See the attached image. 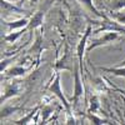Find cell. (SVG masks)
I'll use <instances>...</instances> for the list:
<instances>
[{"label": "cell", "instance_id": "cell-1", "mask_svg": "<svg viewBox=\"0 0 125 125\" xmlns=\"http://www.w3.org/2000/svg\"><path fill=\"white\" fill-rule=\"evenodd\" d=\"M49 90H50V93H53L54 95H56L58 99L62 103V105H64V108L66 109L68 114H71V106H70V104L68 103V100L65 99L64 93H62V90H61V85H60V73H56L55 79L53 80V83H51L50 86H49Z\"/></svg>", "mask_w": 125, "mask_h": 125}, {"label": "cell", "instance_id": "cell-2", "mask_svg": "<svg viewBox=\"0 0 125 125\" xmlns=\"http://www.w3.org/2000/svg\"><path fill=\"white\" fill-rule=\"evenodd\" d=\"M80 65L79 62L75 66V71H74V95H73V105L76 106L79 104L80 98L83 96V93H84V88H83V83L80 79Z\"/></svg>", "mask_w": 125, "mask_h": 125}, {"label": "cell", "instance_id": "cell-3", "mask_svg": "<svg viewBox=\"0 0 125 125\" xmlns=\"http://www.w3.org/2000/svg\"><path fill=\"white\" fill-rule=\"evenodd\" d=\"M118 38H119V35H118L116 31H108V33H106L105 35H103L101 38H99V39H94V40L91 41V44L86 48V51H88V53H90L91 50H94V49L98 48V46L106 45V44L113 43V41H114V40H116Z\"/></svg>", "mask_w": 125, "mask_h": 125}, {"label": "cell", "instance_id": "cell-4", "mask_svg": "<svg viewBox=\"0 0 125 125\" xmlns=\"http://www.w3.org/2000/svg\"><path fill=\"white\" fill-rule=\"evenodd\" d=\"M90 33H91V26L89 25L86 28V30H85L84 35H83L81 40L79 41L78 46H76V55H78V60H79L78 62H79V65H80V70L81 71H83V56H84V51H85V44H86V40H88Z\"/></svg>", "mask_w": 125, "mask_h": 125}, {"label": "cell", "instance_id": "cell-5", "mask_svg": "<svg viewBox=\"0 0 125 125\" xmlns=\"http://www.w3.org/2000/svg\"><path fill=\"white\" fill-rule=\"evenodd\" d=\"M24 0L19 1L18 5L13 4V3H9L6 0H1V10L4 14H9V13H15V14H19V13H26V10H24L21 6H20V3H23Z\"/></svg>", "mask_w": 125, "mask_h": 125}, {"label": "cell", "instance_id": "cell-6", "mask_svg": "<svg viewBox=\"0 0 125 125\" xmlns=\"http://www.w3.org/2000/svg\"><path fill=\"white\" fill-rule=\"evenodd\" d=\"M20 91H21V86H20V84H18V83H15V84H10L5 88V91H4V95L1 96V103L5 101L10 96H16L20 94Z\"/></svg>", "mask_w": 125, "mask_h": 125}, {"label": "cell", "instance_id": "cell-7", "mask_svg": "<svg viewBox=\"0 0 125 125\" xmlns=\"http://www.w3.org/2000/svg\"><path fill=\"white\" fill-rule=\"evenodd\" d=\"M69 50H68V46L65 48V54L59 61L55 62V69L59 71V70H73V68L69 65Z\"/></svg>", "mask_w": 125, "mask_h": 125}, {"label": "cell", "instance_id": "cell-8", "mask_svg": "<svg viewBox=\"0 0 125 125\" xmlns=\"http://www.w3.org/2000/svg\"><path fill=\"white\" fill-rule=\"evenodd\" d=\"M29 21H30V18H23V19L16 20V21H10V23L5 21L4 24L9 28L10 31H11V30H16V29H24V28H26Z\"/></svg>", "mask_w": 125, "mask_h": 125}, {"label": "cell", "instance_id": "cell-9", "mask_svg": "<svg viewBox=\"0 0 125 125\" xmlns=\"http://www.w3.org/2000/svg\"><path fill=\"white\" fill-rule=\"evenodd\" d=\"M100 70L103 71H106V73H110L113 75H116V76H123L125 78V66H120V68H99Z\"/></svg>", "mask_w": 125, "mask_h": 125}, {"label": "cell", "instance_id": "cell-10", "mask_svg": "<svg viewBox=\"0 0 125 125\" xmlns=\"http://www.w3.org/2000/svg\"><path fill=\"white\" fill-rule=\"evenodd\" d=\"M79 1H81V4L83 5H85L86 8H88V10L89 11H91L93 14H95L96 16H99V18H105V15L104 14H101V13H99L98 11V9L94 6V4H93V0H79Z\"/></svg>", "mask_w": 125, "mask_h": 125}, {"label": "cell", "instance_id": "cell-11", "mask_svg": "<svg viewBox=\"0 0 125 125\" xmlns=\"http://www.w3.org/2000/svg\"><path fill=\"white\" fill-rule=\"evenodd\" d=\"M39 109H40V106H36V108H34V110H31L26 116H24V118H21V119H19V120H16V121H14V124H16V125H21V124H29L30 123V120H31V118L34 116V114L36 113V111H39Z\"/></svg>", "mask_w": 125, "mask_h": 125}, {"label": "cell", "instance_id": "cell-12", "mask_svg": "<svg viewBox=\"0 0 125 125\" xmlns=\"http://www.w3.org/2000/svg\"><path fill=\"white\" fill-rule=\"evenodd\" d=\"M26 71H29V69H25L23 66H14L13 69L9 70V76H21L24 75Z\"/></svg>", "mask_w": 125, "mask_h": 125}, {"label": "cell", "instance_id": "cell-13", "mask_svg": "<svg viewBox=\"0 0 125 125\" xmlns=\"http://www.w3.org/2000/svg\"><path fill=\"white\" fill-rule=\"evenodd\" d=\"M19 110H21V108H20V106H13V108H4V109H1V119L3 118H6L9 114L19 111Z\"/></svg>", "mask_w": 125, "mask_h": 125}, {"label": "cell", "instance_id": "cell-14", "mask_svg": "<svg viewBox=\"0 0 125 125\" xmlns=\"http://www.w3.org/2000/svg\"><path fill=\"white\" fill-rule=\"evenodd\" d=\"M99 108V101H98V98L96 96H91L90 99V110L89 111H93V113H95Z\"/></svg>", "mask_w": 125, "mask_h": 125}, {"label": "cell", "instance_id": "cell-15", "mask_svg": "<svg viewBox=\"0 0 125 125\" xmlns=\"http://www.w3.org/2000/svg\"><path fill=\"white\" fill-rule=\"evenodd\" d=\"M88 116H89V119H90L94 124H105V123H106L105 120H103V119H100V118H96L94 114H93V115H91V114H89Z\"/></svg>", "mask_w": 125, "mask_h": 125}, {"label": "cell", "instance_id": "cell-16", "mask_svg": "<svg viewBox=\"0 0 125 125\" xmlns=\"http://www.w3.org/2000/svg\"><path fill=\"white\" fill-rule=\"evenodd\" d=\"M124 8L125 6V0H114V4H113V8L114 9H119V8Z\"/></svg>", "mask_w": 125, "mask_h": 125}, {"label": "cell", "instance_id": "cell-17", "mask_svg": "<svg viewBox=\"0 0 125 125\" xmlns=\"http://www.w3.org/2000/svg\"><path fill=\"white\" fill-rule=\"evenodd\" d=\"M53 111V108L51 106H48V108H45V109H43V111L41 113H44V115H43V120L45 121L46 119H48V116H49V114Z\"/></svg>", "mask_w": 125, "mask_h": 125}, {"label": "cell", "instance_id": "cell-18", "mask_svg": "<svg viewBox=\"0 0 125 125\" xmlns=\"http://www.w3.org/2000/svg\"><path fill=\"white\" fill-rule=\"evenodd\" d=\"M116 18H118V21L120 24H125V15H118Z\"/></svg>", "mask_w": 125, "mask_h": 125}, {"label": "cell", "instance_id": "cell-19", "mask_svg": "<svg viewBox=\"0 0 125 125\" xmlns=\"http://www.w3.org/2000/svg\"><path fill=\"white\" fill-rule=\"evenodd\" d=\"M29 1L31 3V5H36V4H38V1H39V0H29Z\"/></svg>", "mask_w": 125, "mask_h": 125}, {"label": "cell", "instance_id": "cell-20", "mask_svg": "<svg viewBox=\"0 0 125 125\" xmlns=\"http://www.w3.org/2000/svg\"><path fill=\"white\" fill-rule=\"evenodd\" d=\"M120 66H125V60H123V61H121V64H120Z\"/></svg>", "mask_w": 125, "mask_h": 125}]
</instances>
